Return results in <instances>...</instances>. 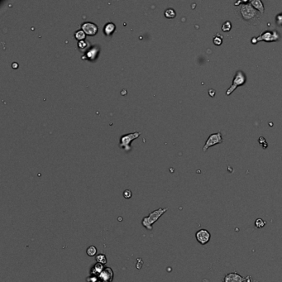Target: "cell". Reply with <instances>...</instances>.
Masks as SVG:
<instances>
[{
  "label": "cell",
  "mask_w": 282,
  "mask_h": 282,
  "mask_svg": "<svg viewBox=\"0 0 282 282\" xmlns=\"http://www.w3.org/2000/svg\"><path fill=\"white\" fill-rule=\"evenodd\" d=\"M87 44H89V42H87V41H80V42H79V47H80V49L85 48V46H86Z\"/></svg>",
  "instance_id": "44dd1931"
},
{
  "label": "cell",
  "mask_w": 282,
  "mask_h": 282,
  "mask_svg": "<svg viewBox=\"0 0 282 282\" xmlns=\"http://www.w3.org/2000/svg\"><path fill=\"white\" fill-rule=\"evenodd\" d=\"M115 28H116V27H115V24H114V23L109 22V23H107V24L104 26V33L106 34L107 36H109V35L113 34V32L114 31Z\"/></svg>",
  "instance_id": "8fae6325"
},
{
  "label": "cell",
  "mask_w": 282,
  "mask_h": 282,
  "mask_svg": "<svg viewBox=\"0 0 282 282\" xmlns=\"http://www.w3.org/2000/svg\"><path fill=\"white\" fill-rule=\"evenodd\" d=\"M75 38L77 39L78 41H84V39L85 38V36H86V34L83 30H78L76 31L75 34Z\"/></svg>",
  "instance_id": "4fadbf2b"
},
{
  "label": "cell",
  "mask_w": 282,
  "mask_h": 282,
  "mask_svg": "<svg viewBox=\"0 0 282 282\" xmlns=\"http://www.w3.org/2000/svg\"><path fill=\"white\" fill-rule=\"evenodd\" d=\"M247 81V76L246 75L244 74L243 71H242V70H237L236 73H235V75L233 76V83H232V85L229 87L228 90L226 91V95H231L233 91L235 89L239 86H242V85H243Z\"/></svg>",
  "instance_id": "277c9868"
},
{
  "label": "cell",
  "mask_w": 282,
  "mask_h": 282,
  "mask_svg": "<svg viewBox=\"0 0 282 282\" xmlns=\"http://www.w3.org/2000/svg\"><path fill=\"white\" fill-rule=\"evenodd\" d=\"M223 40V36L219 33H217L216 35L214 36V37H213V42H214V44L216 45V46H220V45H222Z\"/></svg>",
  "instance_id": "7c38bea8"
},
{
  "label": "cell",
  "mask_w": 282,
  "mask_h": 282,
  "mask_svg": "<svg viewBox=\"0 0 282 282\" xmlns=\"http://www.w3.org/2000/svg\"><path fill=\"white\" fill-rule=\"evenodd\" d=\"M247 278L243 277L237 272H231L225 275L223 282H244Z\"/></svg>",
  "instance_id": "9c48e42d"
},
{
  "label": "cell",
  "mask_w": 282,
  "mask_h": 282,
  "mask_svg": "<svg viewBox=\"0 0 282 282\" xmlns=\"http://www.w3.org/2000/svg\"><path fill=\"white\" fill-rule=\"evenodd\" d=\"M123 197L126 198V199H130L132 197V192L130 190H127L123 192Z\"/></svg>",
  "instance_id": "ffe728a7"
},
{
  "label": "cell",
  "mask_w": 282,
  "mask_h": 282,
  "mask_svg": "<svg viewBox=\"0 0 282 282\" xmlns=\"http://www.w3.org/2000/svg\"><path fill=\"white\" fill-rule=\"evenodd\" d=\"M81 27H82L83 31L85 32V34H86V35H89V36H94V35L97 33V31H98V27H97V25L93 23V22H84V23L81 25Z\"/></svg>",
  "instance_id": "ba28073f"
},
{
  "label": "cell",
  "mask_w": 282,
  "mask_h": 282,
  "mask_svg": "<svg viewBox=\"0 0 282 282\" xmlns=\"http://www.w3.org/2000/svg\"><path fill=\"white\" fill-rule=\"evenodd\" d=\"M86 252L87 254H88V256H94L96 255L97 253V248L94 246H90L87 248Z\"/></svg>",
  "instance_id": "2e32d148"
},
{
  "label": "cell",
  "mask_w": 282,
  "mask_h": 282,
  "mask_svg": "<svg viewBox=\"0 0 282 282\" xmlns=\"http://www.w3.org/2000/svg\"><path fill=\"white\" fill-rule=\"evenodd\" d=\"M141 133L136 132V133H130V134H127V135L123 136L120 139V144L119 147L123 148L125 151H129L131 149L130 147V142H132L133 140H134L135 138H137L138 137L140 136Z\"/></svg>",
  "instance_id": "8992f818"
},
{
  "label": "cell",
  "mask_w": 282,
  "mask_h": 282,
  "mask_svg": "<svg viewBox=\"0 0 282 282\" xmlns=\"http://www.w3.org/2000/svg\"><path fill=\"white\" fill-rule=\"evenodd\" d=\"M266 221H264L261 219H257L255 221V226L256 228H262L263 227L266 225Z\"/></svg>",
  "instance_id": "e0dca14e"
},
{
  "label": "cell",
  "mask_w": 282,
  "mask_h": 282,
  "mask_svg": "<svg viewBox=\"0 0 282 282\" xmlns=\"http://www.w3.org/2000/svg\"><path fill=\"white\" fill-rule=\"evenodd\" d=\"M222 142L223 137L220 132L213 133V134H211V135L208 138L207 141L205 142L204 146L203 147V152H205L209 147H213V146H215V145L217 144H220V143H222Z\"/></svg>",
  "instance_id": "5b68a950"
},
{
  "label": "cell",
  "mask_w": 282,
  "mask_h": 282,
  "mask_svg": "<svg viewBox=\"0 0 282 282\" xmlns=\"http://www.w3.org/2000/svg\"><path fill=\"white\" fill-rule=\"evenodd\" d=\"M222 31H224V32H228L232 29V23L230 21H226L223 23L222 25Z\"/></svg>",
  "instance_id": "9a60e30c"
},
{
  "label": "cell",
  "mask_w": 282,
  "mask_h": 282,
  "mask_svg": "<svg viewBox=\"0 0 282 282\" xmlns=\"http://www.w3.org/2000/svg\"><path fill=\"white\" fill-rule=\"evenodd\" d=\"M275 23L278 27H282V12L276 15L275 17Z\"/></svg>",
  "instance_id": "d6986e66"
},
{
  "label": "cell",
  "mask_w": 282,
  "mask_h": 282,
  "mask_svg": "<svg viewBox=\"0 0 282 282\" xmlns=\"http://www.w3.org/2000/svg\"><path fill=\"white\" fill-rule=\"evenodd\" d=\"M96 261L99 263L105 264V263L107 262V258L104 254H100V255H98L96 256Z\"/></svg>",
  "instance_id": "ac0fdd59"
},
{
  "label": "cell",
  "mask_w": 282,
  "mask_h": 282,
  "mask_svg": "<svg viewBox=\"0 0 282 282\" xmlns=\"http://www.w3.org/2000/svg\"><path fill=\"white\" fill-rule=\"evenodd\" d=\"M176 16V11L173 9V8H167L166 11H165V17H167V18H174V17Z\"/></svg>",
  "instance_id": "5bb4252c"
},
{
  "label": "cell",
  "mask_w": 282,
  "mask_h": 282,
  "mask_svg": "<svg viewBox=\"0 0 282 282\" xmlns=\"http://www.w3.org/2000/svg\"><path fill=\"white\" fill-rule=\"evenodd\" d=\"M280 34L276 30L272 31H265L261 32L256 37L251 38V43L256 44L259 41H266V42H274V41H280Z\"/></svg>",
  "instance_id": "3957f363"
},
{
  "label": "cell",
  "mask_w": 282,
  "mask_h": 282,
  "mask_svg": "<svg viewBox=\"0 0 282 282\" xmlns=\"http://www.w3.org/2000/svg\"><path fill=\"white\" fill-rule=\"evenodd\" d=\"M234 5L237 14L243 21L253 25L260 22L261 14L252 7L250 1H237Z\"/></svg>",
  "instance_id": "6da1fadb"
},
{
  "label": "cell",
  "mask_w": 282,
  "mask_h": 282,
  "mask_svg": "<svg viewBox=\"0 0 282 282\" xmlns=\"http://www.w3.org/2000/svg\"><path fill=\"white\" fill-rule=\"evenodd\" d=\"M250 2H251V4L252 5V7L256 11L260 12L261 14L264 13V12H265V7H264V4H263V2L261 0H251Z\"/></svg>",
  "instance_id": "30bf717a"
},
{
  "label": "cell",
  "mask_w": 282,
  "mask_h": 282,
  "mask_svg": "<svg viewBox=\"0 0 282 282\" xmlns=\"http://www.w3.org/2000/svg\"></svg>",
  "instance_id": "7402d4cb"
},
{
  "label": "cell",
  "mask_w": 282,
  "mask_h": 282,
  "mask_svg": "<svg viewBox=\"0 0 282 282\" xmlns=\"http://www.w3.org/2000/svg\"><path fill=\"white\" fill-rule=\"evenodd\" d=\"M195 237L199 243L205 245L209 242L211 235L209 232L206 229H200L195 233Z\"/></svg>",
  "instance_id": "52a82bcc"
},
{
  "label": "cell",
  "mask_w": 282,
  "mask_h": 282,
  "mask_svg": "<svg viewBox=\"0 0 282 282\" xmlns=\"http://www.w3.org/2000/svg\"><path fill=\"white\" fill-rule=\"evenodd\" d=\"M167 210H168V209H167V208L157 209L155 211L151 213L147 217L143 218V219L142 221V224L146 228L148 229V230H152V228H152V224L157 222V220L159 219L162 215L164 214V213L167 212Z\"/></svg>",
  "instance_id": "7a4b0ae2"
}]
</instances>
